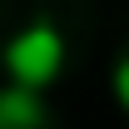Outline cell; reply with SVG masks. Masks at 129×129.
<instances>
[{"label": "cell", "instance_id": "obj_3", "mask_svg": "<svg viewBox=\"0 0 129 129\" xmlns=\"http://www.w3.org/2000/svg\"><path fill=\"white\" fill-rule=\"evenodd\" d=\"M114 94H119V104L129 109V55L114 64Z\"/></svg>", "mask_w": 129, "mask_h": 129}, {"label": "cell", "instance_id": "obj_2", "mask_svg": "<svg viewBox=\"0 0 129 129\" xmlns=\"http://www.w3.org/2000/svg\"><path fill=\"white\" fill-rule=\"evenodd\" d=\"M40 119H45V104L35 89H25V84L0 89V129H35Z\"/></svg>", "mask_w": 129, "mask_h": 129}, {"label": "cell", "instance_id": "obj_1", "mask_svg": "<svg viewBox=\"0 0 129 129\" xmlns=\"http://www.w3.org/2000/svg\"><path fill=\"white\" fill-rule=\"evenodd\" d=\"M5 70H10L15 84H25V89L40 94L45 84L60 80V70H64V35L50 20H35L30 30H20L5 45Z\"/></svg>", "mask_w": 129, "mask_h": 129}]
</instances>
